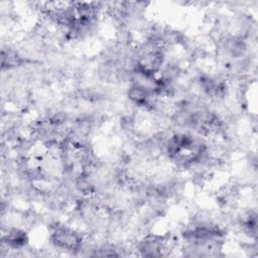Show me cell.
I'll return each instance as SVG.
<instances>
[{"label":"cell","mask_w":258,"mask_h":258,"mask_svg":"<svg viewBox=\"0 0 258 258\" xmlns=\"http://www.w3.org/2000/svg\"><path fill=\"white\" fill-rule=\"evenodd\" d=\"M55 246L66 250H78L82 244L81 236L72 229L63 226H56L51 234Z\"/></svg>","instance_id":"6da1fadb"},{"label":"cell","mask_w":258,"mask_h":258,"mask_svg":"<svg viewBox=\"0 0 258 258\" xmlns=\"http://www.w3.org/2000/svg\"><path fill=\"white\" fill-rule=\"evenodd\" d=\"M6 243L10 247L19 248V247L24 246L27 243V237L23 231L12 230L6 236Z\"/></svg>","instance_id":"7a4b0ae2"}]
</instances>
